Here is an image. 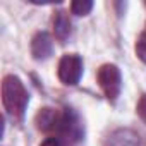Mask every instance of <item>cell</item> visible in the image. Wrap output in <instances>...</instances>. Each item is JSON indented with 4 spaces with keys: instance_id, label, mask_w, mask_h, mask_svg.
<instances>
[{
    "instance_id": "1",
    "label": "cell",
    "mask_w": 146,
    "mask_h": 146,
    "mask_svg": "<svg viewBox=\"0 0 146 146\" xmlns=\"http://www.w3.org/2000/svg\"><path fill=\"white\" fill-rule=\"evenodd\" d=\"M35 122L38 131L60 139L64 144H78L84 137L83 122L72 108L45 107L36 113Z\"/></svg>"
},
{
    "instance_id": "2",
    "label": "cell",
    "mask_w": 146,
    "mask_h": 146,
    "mask_svg": "<svg viewBox=\"0 0 146 146\" xmlns=\"http://www.w3.org/2000/svg\"><path fill=\"white\" fill-rule=\"evenodd\" d=\"M2 103L14 120H23L29 103V93L24 83L14 74H7L2 79Z\"/></svg>"
},
{
    "instance_id": "3",
    "label": "cell",
    "mask_w": 146,
    "mask_h": 146,
    "mask_svg": "<svg viewBox=\"0 0 146 146\" xmlns=\"http://www.w3.org/2000/svg\"><path fill=\"white\" fill-rule=\"evenodd\" d=\"M96 79H98V84H100L102 91L105 93L107 100L113 103L117 100V96L120 95V90H122L120 69L115 64H103L96 72Z\"/></svg>"
},
{
    "instance_id": "4",
    "label": "cell",
    "mask_w": 146,
    "mask_h": 146,
    "mask_svg": "<svg viewBox=\"0 0 146 146\" xmlns=\"http://www.w3.org/2000/svg\"><path fill=\"white\" fill-rule=\"evenodd\" d=\"M83 76V58L78 53H67L58 62V79L65 86H76Z\"/></svg>"
},
{
    "instance_id": "5",
    "label": "cell",
    "mask_w": 146,
    "mask_h": 146,
    "mask_svg": "<svg viewBox=\"0 0 146 146\" xmlns=\"http://www.w3.org/2000/svg\"><path fill=\"white\" fill-rule=\"evenodd\" d=\"M53 52V41L52 36L45 31H40L31 40V55L35 60H45Z\"/></svg>"
},
{
    "instance_id": "6",
    "label": "cell",
    "mask_w": 146,
    "mask_h": 146,
    "mask_svg": "<svg viewBox=\"0 0 146 146\" xmlns=\"http://www.w3.org/2000/svg\"><path fill=\"white\" fill-rule=\"evenodd\" d=\"M105 146H139V136L131 129H119L107 137Z\"/></svg>"
},
{
    "instance_id": "7",
    "label": "cell",
    "mask_w": 146,
    "mask_h": 146,
    "mask_svg": "<svg viewBox=\"0 0 146 146\" xmlns=\"http://www.w3.org/2000/svg\"><path fill=\"white\" fill-rule=\"evenodd\" d=\"M52 24H53V35H55V38L64 43L69 38V35H70V19H69L67 12L65 11H57L55 16H53Z\"/></svg>"
},
{
    "instance_id": "8",
    "label": "cell",
    "mask_w": 146,
    "mask_h": 146,
    "mask_svg": "<svg viewBox=\"0 0 146 146\" xmlns=\"http://www.w3.org/2000/svg\"><path fill=\"white\" fill-rule=\"evenodd\" d=\"M93 2L91 0H74L70 4V12L76 16H88L93 11Z\"/></svg>"
},
{
    "instance_id": "9",
    "label": "cell",
    "mask_w": 146,
    "mask_h": 146,
    "mask_svg": "<svg viewBox=\"0 0 146 146\" xmlns=\"http://www.w3.org/2000/svg\"><path fill=\"white\" fill-rule=\"evenodd\" d=\"M136 55L146 64V29L139 35V38L136 41Z\"/></svg>"
},
{
    "instance_id": "10",
    "label": "cell",
    "mask_w": 146,
    "mask_h": 146,
    "mask_svg": "<svg viewBox=\"0 0 146 146\" xmlns=\"http://www.w3.org/2000/svg\"><path fill=\"white\" fill-rule=\"evenodd\" d=\"M136 112H137V115L141 117V120L146 124V95H143V96L139 98L137 107H136Z\"/></svg>"
},
{
    "instance_id": "11",
    "label": "cell",
    "mask_w": 146,
    "mask_h": 146,
    "mask_svg": "<svg viewBox=\"0 0 146 146\" xmlns=\"http://www.w3.org/2000/svg\"><path fill=\"white\" fill-rule=\"evenodd\" d=\"M40 146H65L60 139H57V137H52V136H48V137H45L43 139V143L40 144Z\"/></svg>"
}]
</instances>
